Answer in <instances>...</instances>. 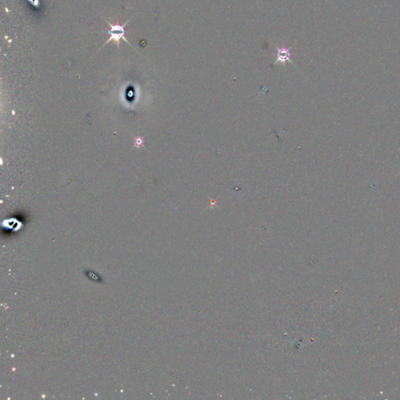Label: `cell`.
I'll return each mask as SVG.
<instances>
[{
	"label": "cell",
	"instance_id": "1",
	"mask_svg": "<svg viewBox=\"0 0 400 400\" xmlns=\"http://www.w3.org/2000/svg\"><path fill=\"white\" fill-rule=\"evenodd\" d=\"M128 22H129V21H127V22L125 23V24H123V25H120L118 20H116V24H111L110 22H108V21H107V23H108L109 25H110V30L108 31V33L110 35V38H109V39L107 40L106 42H105L104 45H106V44H108L109 42H110V41H112V40H113V41H114V42H116V44L117 45V46L119 47L120 46V39L125 40V41L127 42V43L129 44V42H128V40L126 39V38H125V32H126V31H125V27ZM129 45H131V44H129ZM104 45H103V46H104Z\"/></svg>",
	"mask_w": 400,
	"mask_h": 400
},
{
	"label": "cell",
	"instance_id": "2",
	"mask_svg": "<svg viewBox=\"0 0 400 400\" xmlns=\"http://www.w3.org/2000/svg\"><path fill=\"white\" fill-rule=\"evenodd\" d=\"M277 60L275 61V64L277 62H286V61H289V62L292 63L290 59V51L289 49H285V48H277Z\"/></svg>",
	"mask_w": 400,
	"mask_h": 400
}]
</instances>
